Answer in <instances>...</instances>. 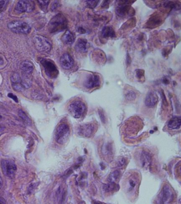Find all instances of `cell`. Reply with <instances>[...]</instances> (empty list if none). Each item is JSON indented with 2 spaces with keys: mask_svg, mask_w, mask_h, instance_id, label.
<instances>
[{
  "mask_svg": "<svg viewBox=\"0 0 181 204\" xmlns=\"http://www.w3.org/2000/svg\"><path fill=\"white\" fill-rule=\"evenodd\" d=\"M158 101V98L156 93L151 92L149 93L146 96L145 104L146 107L149 108L155 107Z\"/></svg>",
  "mask_w": 181,
  "mask_h": 204,
  "instance_id": "obj_14",
  "label": "cell"
},
{
  "mask_svg": "<svg viewBox=\"0 0 181 204\" xmlns=\"http://www.w3.org/2000/svg\"><path fill=\"white\" fill-rule=\"evenodd\" d=\"M120 2L122 4H120V6L117 8V12L119 16H124L128 14L130 9L129 4H128L130 1H120Z\"/></svg>",
  "mask_w": 181,
  "mask_h": 204,
  "instance_id": "obj_17",
  "label": "cell"
},
{
  "mask_svg": "<svg viewBox=\"0 0 181 204\" xmlns=\"http://www.w3.org/2000/svg\"><path fill=\"white\" fill-rule=\"evenodd\" d=\"M99 2V1H86L87 7H89V8H91V9H94V8L96 7Z\"/></svg>",
  "mask_w": 181,
  "mask_h": 204,
  "instance_id": "obj_28",
  "label": "cell"
},
{
  "mask_svg": "<svg viewBox=\"0 0 181 204\" xmlns=\"http://www.w3.org/2000/svg\"><path fill=\"white\" fill-rule=\"evenodd\" d=\"M8 96L9 97L11 98L12 99H13L16 103H18V98H17V96H16L14 95L12 93H9L8 94Z\"/></svg>",
  "mask_w": 181,
  "mask_h": 204,
  "instance_id": "obj_32",
  "label": "cell"
},
{
  "mask_svg": "<svg viewBox=\"0 0 181 204\" xmlns=\"http://www.w3.org/2000/svg\"><path fill=\"white\" fill-rule=\"evenodd\" d=\"M136 97V94L133 91H129L126 94V98L129 100V101H132L135 99Z\"/></svg>",
  "mask_w": 181,
  "mask_h": 204,
  "instance_id": "obj_27",
  "label": "cell"
},
{
  "mask_svg": "<svg viewBox=\"0 0 181 204\" xmlns=\"http://www.w3.org/2000/svg\"><path fill=\"white\" fill-rule=\"evenodd\" d=\"M125 163H126V160L123 158H121L118 162V165L119 166H122Z\"/></svg>",
  "mask_w": 181,
  "mask_h": 204,
  "instance_id": "obj_34",
  "label": "cell"
},
{
  "mask_svg": "<svg viewBox=\"0 0 181 204\" xmlns=\"http://www.w3.org/2000/svg\"><path fill=\"white\" fill-rule=\"evenodd\" d=\"M1 168L4 175L9 178L12 179L15 177L17 171V166L13 161L3 160L1 161Z\"/></svg>",
  "mask_w": 181,
  "mask_h": 204,
  "instance_id": "obj_7",
  "label": "cell"
},
{
  "mask_svg": "<svg viewBox=\"0 0 181 204\" xmlns=\"http://www.w3.org/2000/svg\"><path fill=\"white\" fill-rule=\"evenodd\" d=\"M125 187L128 192L134 191L138 188L139 184L140 183L139 174L133 172L127 175L124 180Z\"/></svg>",
  "mask_w": 181,
  "mask_h": 204,
  "instance_id": "obj_6",
  "label": "cell"
},
{
  "mask_svg": "<svg viewBox=\"0 0 181 204\" xmlns=\"http://www.w3.org/2000/svg\"><path fill=\"white\" fill-rule=\"evenodd\" d=\"M95 127L92 124H84L79 128L78 133L80 135L86 137H90L94 133Z\"/></svg>",
  "mask_w": 181,
  "mask_h": 204,
  "instance_id": "obj_12",
  "label": "cell"
},
{
  "mask_svg": "<svg viewBox=\"0 0 181 204\" xmlns=\"http://www.w3.org/2000/svg\"><path fill=\"white\" fill-rule=\"evenodd\" d=\"M20 68L23 73L29 75L33 71V66L32 63L28 61H24L21 62Z\"/></svg>",
  "mask_w": 181,
  "mask_h": 204,
  "instance_id": "obj_18",
  "label": "cell"
},
{
  "mask_svg": "<svg viewBox=\"0 0 181 204\" xmlns=\"http://www.w3.org/2000/svg\"><path fill=\"white\" fill-rule=\"evenodd\" d=\"M102 36L105 39H113L115 37V33L111 26H106L102 30Z\"/></svg>",
  "mask_w": 181,
  "mask_h": 204,
  "instance_id": "obj_20",
  "label": "cell"
},
{
  "mask_svg": "<svg viewBox=\"0 0 181 204\" xmlns=\"http://www.w3.org/2000/svg\"><path fill=\"white\" fill-rule=\"evenodd\" d=\"M144 72L143 70H137L136 71L137 77H138L139 79H141L144 76V72Z\"/></svg>",
  "mask_w": 181,
  "mask_h": 204,
  "instance_id": "obj_31",
  "label": "cell"
},
{
  "mask_svg": "<svg viewBox=\"0 0 181 204\" xmlns=\"http://www.w3.org/2000/svg\"><path fill=\"white\" fill-rule=\"evenodd\" d=\"M7 27L11 31L17 34H28L31 28L27 23L22 21L14 20L7 24Z\"/></svg>",
  "mask_w": 181,
  "mask_h": 204,
  "instance_id": "obj_2",
  "label": "cell"
},
{
  "mask_svg": "<svg viewBox=\"0 0 181 204\" xmlns=\"http://www.w3.org/2000/svg\"><path fill=\"white\" fill-rule=\"evenodd\" d=\"M89 48V44L87 40L85 39H78L75 46L76 51L79 53H86Z\"/></svg>",
  "mask_w": 181,
  "mask_h": 204,
  "instance_id": "obj_15",
  "label": "cell"
},
{
  "mask_svg": "<svg viewBox=\"0 0 181 204\" xmlns=\"http://www.w3.org/2000/svg\"><path fill=\"white\" fill-rule=\"evenodd\" d=\"M18 114L19 117L23 120V121L24 122V123L27 124V125H31V123H32L31 120L24 111L22 110H20L19 111Z\"/></svg>",
  "mask_w": 181,
  "mask_h": 204,
  "instance_id": "obj_24",
  "label": "cell"
},
{
  "mask_svg": "<svg viewBox=\"0 0 181 204\" xmlns=\"http://www.w3.org/2000/svg\"><path fill=\"white\" fill-rule=\"evenodd\" d=\"M148 21H149L148 22L149 26L155 27L156 26H157L160 24L161 20L160 17H157V16H156L154 17H151Z\"/></svg>",
  "mask_w": 181,
  "mask_h": 204,
  "instance_id": "obj_25",
  "label": "cell"
},
{
  "mask_svg": "<svg viewBox=\"0 0 181 204\" xmlns=\"http://www.w3.org/2000/svg\"><path fill=\"white\" fill-rule=\"evenodd\" d=\"M1 119H2V116H0V120H1Z\"/></svg>",
  "mask_w": 181,
  "mask_h": 204,
  "instance_id": "obj_41",
  "label": "cell"
},
{
  "mask_svg": "<svg viewBox=\"0 0 181 204\" xmlns=\"http://www.w3.org/2000/svg\"><path fill=\"white\" fill-rule=\"evenodd\" d=\"M109 2H110L109 1H104L103 5H102V7H105L106 6H108Z\"/></svg>",
  "mask_w": 181,
  "mask_h": 204,
  "instance_id": "obj_37",
  "label": "cell"
},
{
  "mask_svg": "<svg viewBox=\"0 0 181 204\" xmlns=\"http://www.w3.org/2000/svg\"><path fill=\"white\" fill-rule=\"evenodd\" d=\"M121 173L118 170H115L109 175L107 181L108 183H115L120 176Z\"/></svg>",
  "mask_w": 181,
  "mask_h": 204,
  "instance_id": "obj_23",
  "label": "cell"
},
{
  "mask_svg": "<svg viewBox=\"0 0 181 204\" xmlns=\"http://www.w3.org/2000/svg\"><path fill=\"white\" fill-rule=\"evenodd\" d=\"M70 135V128L65 123H61L56 129L55 140L57 143L63 144L67 142Z\"/></svg>",
  "mask_w": 181,
  "mask_h": 204,
  "instance_id": "obj_5",
  "label": "cell"
},
{
  "mask_svg": "<svg viewBox=\"0 0 181 204\" xmlns=\"http://www.w3.org/2000/svg\"><path fill=\"white\" fill-rule=\"evenodd\" d=\"M117 185L115 183H108L104 186L103 189L106 192H112L117 189Z\"/></svg>",
  "mask_w": 181,
  "mask_h": 204,
  "instance_id": "obj_26",
  "label": "cell"
},
{
  "mask_svg": "<svg viewBox=\"0 0 181 204\" xmlns=\"http://www.w3.org/2000/svg\"><path fill=\"white\" fill-rule=\"evenodd\" d=\"M0 204H7L5 199L3 197H0Z\"/></svg>",
  "mask_w": 181,
  "mask_h": 204,
  "instance_id": "obj_36",
  "label": "cell"
},
{
  "mask_svg": "<svg viewBox=\"0 0 181 204\" xmlns=\"http://www.w3.org/2000/svg\"><path fill=\"white\" fill-rule=\"evenodd\" d=\"M7 2V1H0V12L3 10V8L4 7V6Z\"/></svg>",
  "mask_w": 181,
  "mask_h": 204,
  "instance_id": "obj_33",
  "label": "cell"
},
{
  "mask_svg": "<svg viewBox=\"0 0 181 204\" xmlns=\"http://www.w3.org/2000/svg\"><path fill=\"white\" fill-rule=\"evenodd\" d=\"M11 83L12 84L13 88L16 91H21L23 89V86L21 85V77L19 74L14 73L11 77Z\"/></svg>",
  "mask_w": 181,
  "mask_h": 204,
  "instance_id": "obj_16",
  "label": "cell"
},
{
  "mask_svg": "<svg viewBox=\"0 0 181 204\" xmlns=\"http://www.w3.org/2000/svg\"><path fill=\"white\" fill-rule=\"evenodd\" d=\"M36 49L40 52H47L52 48V44L47 38L41 35H36L33 38Z\"/></svg>",
  "mask_w": 181,
  "mask_h": 204,
  "instance_id": "obj_4",
  "label": "cell"
},
{
  "mask_svg": "<svg viewBox=\"0 0 181 204\" xmlns=\"http://www.w3.org/2000/svg\"><path fill=\"white\" fill-rule=\"evenodd\" d=\"M100 85L99 76L95 74H89L83 82V86L88 89H92Z\"/></svg>",
  "mask_w": 181,
  "mask_h": 204,
  "instance_id": "obj_11",
  "label": "cell"
},
{
  "mask_svg": "<svg viewBox=\"0 0 181 204\" xmlns=\"http://www.w3.org/2000/svg\"><path fill=\"white\" fill-rule=\"evenodd\" d=\"M78 31L79 33L81 34H85L86 33V30H85L83 29V28L79 27L78 28Z\"/></svg>",
  "mask_w": 181,
  "mask_h": 204,
  "instance_id": "obj_35",
  "label": "cell"
},
{
  "mask_svg": "<svg viewBox=\"0 0 181 204\" xmlns=\"http://www.w3.org/2000/svg\"><path fill=\"white\" fill-rule=\"evenodd\" d=\"M37 2L39 4L42 9H46L48 3H50L49 1H38Z\"/></svg>",
  "mask_w": 181,
  "mask_h": 204,
  "instance_id": "obj_29",
  "label": "cell"
},
{
  "mask_svg": "<svg viewBox=\"0 0 181 204\" xmlns=\"http://www.w3.org/2000/svg\"><path fill=\"white\" fill-rule=\"evenodd\" d=\"M35 9V4L32 1H20L17 3L15 9L19 13L30 12Z\"/></svg>",
  "mask_w": 181,
  "mask_h": 204,
  "instance_id": "obj_10",
  "label": "cell"
},
{
  "mask_svg": "<svg viewBox=\"0 0 181 204\" xmlns=\"http://www.w3.org/2000/svg\"><path fill=\"white\" fill-rule=\"evenodd\" d=\"M94 204H103L102 203H100L99 202H95Z\"/></svg>",
  "mask_w": 181,
  "mask_h": 204,
  "instance_id": "obj_40",
  "label": "cell"
},
{
  "mask_svg": "<svg viewBox=\"0 0 181 204\" xmlns=\"http://www.w3.org/2000/svg\"><path fill=\"white\" fill-rule=\"evenodd\" d=\"M67 27V19L62 14H58L51 20L48 24V29L51 33H54L62 31Z\"/></svg>",
  "mask_w": 181,
  "mask_h": 204,
  "instance_id": "obj_1",
  "label": "cell"
},
{
  "mask_svg": "<svg viewBox=\"0 0 181 204\" xmlns=\"http://www.w3.org/2000/svg\"><path fill=\"white\" fill-rule=\"evenodd\" d=\"M173 199V193L169 186L165 185L159 194L158 204H169Z\"/></svg>",
  "mask_w": 181,
  "mask_h": 204,
  "instance_id": "obj_8",
  "label": "cell"
},
{
  "mask_svg": "<svg viewBox=\"0 0 181 204\" xmlns=\"http://www.w3.org/2000/svg\"><path fill=\"white\" fill-rule=\"evenodd\" d=\"M42 65L44 68L46 75L51 78H55L59 74L57 67L52 61L48 59H43L41 61Z\"/></svg>",
  "mask_w": 181,
  "mask_h": 204,
  "instance_id": "obj_9",
  "label": "cell"
},
{
  "mask_svg": "<svg viewBox=\"0 0 181 204\" xmlns=\"http://www.w3.org/2000/svg\"><path fill=\"white\" fill-rule=\"evenodd\" d=\"M68 111L73 117L79 119L85 114L86 111V106L83 102L76 101L68 105Z\"/></svg>",
  "mask_w": 181,
  "mask_h": 204,
  "instance_id": "obj_3",
  "label": "cell"
},
{
  "mask_svg": "<svg viewBox=\"0 0 181 204\" xmlns=\"http://www.w3.org/2000/svg\"><path fill=\"white\" fill-rule=\"evenodd\" d=\"M75 37L72 32L67 30L62 37L63 42L67 45H71L74 43Z\"/></svg>",
  "mask_w": 181,
  "mask_h": 204,
  "instance_id": "obj_21",
  "label": "cell"
},
{
  "mask_svg": "<svg viewBox=\"0 0 181 204\" xmlns=\"http://www.w3.org/2000/svg\"><path fill=\"white\" fill-rule=\"evenodd\" d=\"M2 185H3V181H2V178L0 177V189H1Z\"/></svg>",
  "mask_w": 181,
  "mask_h": 204,
  "instance_id": "obj_38",
  "label": "cell"
},
{
  "mask_svg": "<svg viewBox=\"0 0 181 204\" xmlns=\"http://www.w3.org/2000/svg\"><path fill=\"white\" fill-rule=\"evenodd\" d=\"M99 114L100 118L102 122L104 123H105V116L103 111L101 110L99 111Z\"/></svg>",
  "mask_w": 181,
  "mask_h": 204,
  "instance_id": "obj_30",
  "label": "cell"
},
{
  "mask_svg": "<svg viewBox=\"0 0 181 204\" xmlns=\"http://www.w3.org/2000/svg\"><path fill=\"white\" fill-rule=\"evenodd\" d=\"M60 64L63 69L68 70L73 66L74 60L70 54L64 53L61 57L60 59Z\"/></svg>",
  "mask_w": 181,
  "mask_h": 204,
  "instance_id": "obj_13",
  "label": "cell"
},
{
  "mask_svg": "<svg viewBox=\"0 0 181 204\" xmlns=\"http://www.w3.org/2000/svg\"><path fill=\"white\" fill-rule=\"evenodd\" d=\"M181 118L180 117H174L168 121L167 126L170 129L174 130L178 129L181 127Z\"/></svg>",
  "mask_w": 181,
  "mask_h": 204,
  "instance_id": "obj_19",
  "label": "cell"
},
{
  "mask_svg": "<svg viewBox=\"0 0 181 204\" xmlns=\"http://www.w3.org/2000/svg\"><path fill=\"white\" fill-rule=\"evenodd\" d=\"M141 163L142 167H148L151 162V157L148 153L145 152H142L140 157Z\"/></svg>",
  "mask_w": 181,
  "mask_h": 204,
  "instance_id": "obj_22",
  "label": "cell"
},
{
  "mask_svg": "<svg viewBox=\"0 0 181 204\" xmlns=\"http://www.w3.org/2000/svg\"><path fill=\"white\" fill-rule=\"evenodd\" d=\"M2 63H3V60H2L1 57H0V65H1V64H2Z\"/></svg>",
  "mask_w": 181,
  "mask_h": 204,
  "instance_id": "obj_39",
  "label": "cell"
}]
</instances>
